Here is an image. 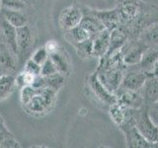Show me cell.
Masks as SVG:
<instances>
[{"label":"cell","instance_id":"6da1fadb","mask_svg":"<svg viewBox=\"0 0 158 148\" xmlns=\"http://www.w3.org/2000/svg\"><path fill=\"white\" fill-rule=\"evenodd\" d=\"M125 68V63L116 64V65H99L96 74L104 86L116 95L121 87Z\"/></svg>","mask_w":158,"mask_h":148},{"label":"cell","instance_id":"7a4b0ae2","mask_svg":"<svg viewBox=\"0 0 158 148\" xmlns=\"http://www.w3.org/2000/svg\"><path fill=\"white\" fill-rule=\"evenodd\" d=\"M135 127L148 141L158 145V126L150 118L146 107L140 108L137 110L135 117Z\"/></svg>","mask_w":158,"mask_h":148},{"label":"cell","instance_id":"3957f363","mask_svg":"<svg viewBox=\"0 0 158 148\" xmlns=\"http://www.w3.org/2000/svg\"><path fill=\"white\" fill-rule=\"evenodd\" d=\"M147 47L146 44L143 43L137 37L128 38L125 46L121 49L123 63L126 65L138 64Z\"/></svg>","mask_w":158,"mask_h":148},{"label":"cell","instance_id":"277c9868","mask_svg":"<svg viewBox=\"0 0 158 148\" xmlns=\"http://www.w3.org/2000/svg\"><path fill=\"white\" fill-rule=\"evenodd\" d=\"M146 78L147 75L141 70L138 64L126 65L120 88L131 89V90H139L144 85Z\"/></svg>","mask_w":158,"mask_h":148},{"label":"cell","instance_id":"5b68a950","mask_svg":"<svg viewBox=\"0 0 158 148\" xmlns=\"http://www.w3.org/2000/svg\"><path fill=\"white\" fill-rule=\"evenodd\" d=\"M116 97L117 103L123 107L132 109H140L146 107L141 89H139V90H131V89L120 88L116 93Z\"/></svg>","mask_w":158,"mask_h":148},{"label":"cell","instance_id":"8992f818","mask_svg":"<svg viewBox=\"0 0 158 148\" xmlns=\"http://www.w3.org/2000/svg\"><path fill=\"white\" fill-rule=\"evenodd\" d=\"M88 86L90 88L93 96L101 103L105 104V105H109V106L117 103L116 95L113 94L112 92H110L105 86H104V84L99 80L96 72L89 76Z\"/></svg>","mask_w":158,"mask_h":148},{"label":"cell","instance_id":"52a82bcc","mask_svg":"<svg viewBox=\"0 0 158 148\" xmlns=\"http://www.w3.org/2000/svg\"><path fill=\"white\" fill-rule=\"evenodd\" d=\"M117 9L121 17V25H127L137 16L141 7L140 0H117Z\"/></svg>","mask_w":158,"mask_h":148},{"label":"cell","instance_id":"ba28073f","mask_svg":"<svg viewBox=\"0 0 158 148\" xmlns=\"http://www.w3.org/2000/svg\"><path fill=\"white\" fill-rule=\"evenodd\" d=\"M83 14V10L76 5L65 7L59 15V25L63 30L68 31L80 24Z\"/></svg>","mask_w":158,"mask_h":148},{"label":"cell","instance_id":"9c48e42d","mask_svg":"<svg viewBox=\"0 0 158 148\" xmlns=\"http://www.w3.org/2000/svg\"><path fill=\"white\" fill-rule=\"evenodd\" d=\"M0 28H1V39L8 48L13 52L14 56H18L17 47V32L16 28L8 23L6 20L1 17L0 19Z\"/></svg>","mask_w":158,"mask_h":148},{"label":"cell","instance_id":"30bf717a","mask_svg":"<svg viewBox=\"0 0 158 148\" xmlns=\"http://www.w3.org/2000/svg\"><path fill=\"white\" fill-rule=\"evenodd\" d=\"M123 134L126 136L127 146L131 148H153L158 147L157 144L148 141L141 133L137 130L135 126L123 130Z\"/></svg>","mask_w":158,"mask_h":148},{"label":"cell","instance_id":"8fae6325","mask_svg":"<svg viewBox=\"0 0 158 148\" xmlns=\"http://www.w3.org/2000/svg\"><path fill=\"white\" fill-rule=\"evenodd\" d=\"M91 11L102 22L105 28L109 30L110 32L121 26L122 21L117 8L113 10H105V11H103V10L91 9Z\"/></svg>","mask_w":158,"mask_h":148},{"label":"cell","instance_id":"7c38bea8","mask_svg":"<svg viewBox=\"0 0 158 148\" xmlns=\"http://www.w3.org/2000/svg\"><path fill=\"white\" fill-rule=\"evenodd\" d=\"M93 41V56L102 57L107 53L111 41V32L105 29L92 37Z\"/></svg>","mask_w":158,"mask_h":148},{"label":"cell","instance_id":"4fadbf2b","mask_svg":"<svg viewBox=\"0 0 158 148\" xmlns=\"http://www.w3.org/2000/svg\"><path fill=\"white\" fill-rule=\"evenodd\" d=\"M17 32V47L18 54L23 56L28 52L33 44V34L28 25L16 28Z\"/></svg>","mask_w":158,"mask_h":148},{"label":"cell","instance_id":"5bb4252c","mask_svg":"<svg viewBox=\"0 0 158 148\" xmlns=\"http://www.w3.org/2000/svg\"><path fill=\"white\" fill-rule=\"evenodd\" d=\"M142 95L144 98L145 106H149L151 104L158 101V77L154 75L147 76L144 82V85L141 88Z\"/></svg>","mask_w":158,"mask_h":148},{"label":"cell","instance_id":"9a60e30c","mask_svg":"<svg viewBox=\"0 0 158 148\" xmlns=\"http://www.w3.org/2000/svg\"><path fill=\"white\" fill-rule=\"evenodd\" d=\"M158 59V47H148L145 51L143 52L142 57L140 59L139 65L140 69L144 72L147 76L152 75L154 65Z\"/></svg>","mask_w":158,"mask_h":148},{"label":"cell","instance_id":"2e32d148","mask_svg":"<svg viewBox=\"0 0 158 148\" xmlns=\"http://www.w3.org/2000/svg\"><path fill=\"white\" fill-rule=\"evenodd\" d=\"M24 107L29 113H32L34 116H42L51 111L46 99L40 93V89H38V93Z\"/></svg>","mask_w":158,"mask_h":148},{"label":"cell","instance_id":"e0dca14e","mask_svg":"<svg viewBox=\"0 0 158 148\" xmlns=\"http://www.w3.org/2000/svg\"><path fill=\"white\" fill-rule=\"evenodd\" d=\"M83 12V18L79 25L85 28L92 37L106 29L100 20L92 13L91 9H84Z\"/></svg>","mask_w":158,"mask_h":148},{"label":"cell","instance_id":"ac0fdd59","mask_svg":"<svg viewBox=\"0 0 158 148\" xmlns=\"http://www.w3.org/2000/svg\"><path fill=\"white\" fill-rule=\"evenodd\" d=\"M1 17L4 18L8 23H10L15 28H19L28 24L27 16L20 10H12L1 7L0 10Z\"/></svg>","mask_w":158,"mask_h":148},{"label":"cell","instance_id":"d6986e66","mask_svg":"<svg viewBox=\"0 0 158 148\" xmlns=\"http://www.w3.org/2000/svg\"><path fill=\"white\" fill-rule=\"evenodd\" d=\"M49 57L52 58V60L53 61L54 65L56 67L57 72L63 74V75L67 76L71 70L70 62L69 59L66 56V53L62 51V47H60L58 51H54L52 53L49 54Z\"/></svg>","mask_w":158,"mask_h":148},{"label":"cell","instance_id":"ffe728a7","mask_svg":"<svg viewBox=\"0 0 158 148\" xmlns=\"http://www.w3.org/2000/svg\"><path fill=\"white\" fill-rule=\"evenodd\" d=\"M137 38L147 47H158V22L152 23L143 29Z\"/></svg>","mask_w":158,"mask_h":148},{"label":"cell","instance_id":"44dd1931","mask_svg":"<svg viewBox=\"0 0 158 148\" xmlns=\"http://www.w3.org/2000/svg\"><path fill=\"white\" fill-rule=\"evenodd\" d=\"M16 85V78L8 74H2L0 76V101L5 100L11 95Z\"/></svg>","mask_w":158,"mask_h":148},{"label":"cell","instance_id":"7402d4cb","mask_svg":"<svg viewBox=\"0 0 158 148\" xmlns=\"http://www.w3.org/2000/svg\"><path fill=\"white\" fill-rule=\"evenodd\" d=\"M66 38L72 44H75L87 41L92 38V36L85 28H83L81 25H78V26L66 31Z\"/></svg>","mask_w":158,"mask_h":148},{"label":"cell","instance_id":"603a6c76","mask_svg":"<svg viewBox=\"0 0 158 148\" xmlns=\"http://www.w3.org/2000/svg\"><path fill=\"white\" fill-rule=\"evenodd\" d=\"M44 88L48 87V88H52L56 91H58L64 85V83H65L66 76L59 72H56L52 74V75L44 76Z\"/></svg>","mask_w":158,"mask_h":148},{"label":"cell","instance_id":"cb8c5ba5","mask_svg":"<svg viewBox=\"0 0 158 148\" xmlns=\"http://www.w3.org/2000/svg\"><path fill=\"white\" fill-rule=\"evenodd\" d=\"M125 109L126 107L120 105L118 103H115L110 106V110H109L110 117L118 127L121 126L123 121V118H125Z\"/></svg>","mask_w":158,"mask_h":148},{"label":"cell","instance_id":"d4e9b609","mask_svg":"<svg viewBox=\"0 0 158 148\" xmlns=\"http://www.w3.org/2000/svg\"><path fill=\"white\" fill-rule=\"evenodd\" d=\"M73 46L76 48L77 54L79 56H81L82 58L93 57V41H92V38H90L85 42L75 43V44H73Z\"/></svg>","mask_w":158,"mask_h":148},{"label":"cell","instance_id":"484cf974","mask_svg":"<svg viewBox=\"0 0 158 148\" xmlns=\"http://www.w3.org/2000/svg\"><path fill=\"white\" fill-rule=\"evenodd\" d=\"M38 93V89L34 88L32 85L24 86L21 90V102L25 106L31 99Z\"/></svg>","mask_w":158,"mask_h":148},{"label":"cell","instance_id":"4316f807","mask_svg":"<svg viewBox=\"0 0 158 148\" xmlns=\"http://www.w3.org/2000/svg\"><path fill=\"white\" fill-rule=\"evenodd\" d=\"M35 78L36 76L34 75V74H31L27 71H23L21 74H19L16 78V84L21 87H24V86H28V85H32Z\"/></svg>","mask_w":158,"mask_h":148},{"label":"cell","instance_id":"83f0119b","mask_svg":"<svg viewBox=\"0 0 158 148\" xmlns=\"http://www.w3.org/2000/svg\"><path fill=\"white\" fill-rule=\"evenodd\" d=\"M1 6L3 8L22 11L26 7V2L24 0H1Z\"/></svg>","mask_w":158,"mask_h":148},{"label":"cell","instance_id":"f1b7e54d","mask_svg":"<svg viewBox=\"0 0 158 148\" xmlns=\"http://www.w3.org/2000/svg\"><path fill=\"white\" fill-rule=\"evenodd\" d=\"M56 67L54 65L52 58L48 56V58L41 65V75L43 76H48L53 73H56Z\"/></svg>","mask_w":158,"mask_h":148},{"label":"cell","instance_id":"f546056e","mask_svg":"<svg viewBox=\"0 0 158 148\" xmlns=\"http://www.w3.org/2000/svg\"><path fill=\"white\" fill-rule=\"evenodd\" d=\"M48 56H49V54L47 51V48L43 47L38 48L37 51L34 52L32 59L34 61H36L38 64H40V65H42V64L48 58Z\"/></svg>","mask_w":158,"mask_h":148},{"label":"cell","instance_id":"4dcf8cb0","mask_svg":"<svg viewBox=\"0 0 158 148\" xmlns=\"http://www.w3.org/2000/svg\"><path fill=\"white\" fill-rule=\"evenodd\" d=\"M25 71H27L31 74H34L35 76L41 75V65L38 64L36 61H34L33 59H29V60L25 64Z\"/></svg>","mask_w":158,"mask_h":148},{"label":"cell","instance_id":"1f68e13d","mask_svg":"<svg viewBox=\"0 0 158 148\" xmlns=\"http://www.w3.org/2000/svg\"><path fill=\"white\" fill-rule=\"evenodd\" d=\"M147 112L150 118L155 122V125L158 126V101L147 106Z\"/></svg>","mask_w":158,"mask_h":148},{"label":"cell","instance_id":"d6a6232c","mask_svg":"<svg viewBox=\"0 0 158 148\" xmlns=\"http://www.w3.org/2000/svg\"><path fill=\"white\" fill-rule=\"evenodd\" d=\"M44 47L47 48V51H48V54H51V53H52V52H54V51H58V49L61 47V46L58 43L57 41H48V42L46 43V46H44Z\"/></svg>","mask_w":158,"mask_h":148},{"label":"cell","instance_id":"836d02e7","mask_svg":"<svg viewBox=\"0 0 158 148\" xmlns=\"http://www.w3.org/2000/svg\"><path fill=\"white\" fill-rule=\"evenodd\" d=\"M152 75L158 77V59H157V61H156L155 65H154V69H153V74H152Z\"/></svg>","mask_w":158,"mask_h":148},{"label":"cell","instance_id":"e575fe53","mask_svg":"<svg viewBox=\"0 0 158 148\" xmlns=\"http://www.w3.org/2000/svg\"><path fill=\"white\" fill-rule=\"evenodd\" d=\"M2 74H4V73H3V71H1V70H0V76H1Z\"/></svg>","mask_w":158,"mask_h":148},{"label":"cell","instance_id":"d590c367","mask_svg":"<svg viewBox=\"0 0 158 148\" xmlns=\"http://www.w3.org/2000/svg\"><path fill=\"white\" fill-rule=\"evenodd\" d=\"M0 39H1V28H0Z\"/></svg>","mask_w":158,"mask_h":148},{"label":"cell","instance_id":"8d00e7d4","mask_svg":"<svg viewBox=\"0 0 158 148\" xmlns=\"http://www.w3.org/2000/svg\"><path fill=\"white\" fill-rule=\"evenodd\" d=\"M1 7H2L1 6V0H0V10H1Z\"/></svg>","mask_w":158,"mask_h":148}]
</instances>
